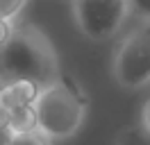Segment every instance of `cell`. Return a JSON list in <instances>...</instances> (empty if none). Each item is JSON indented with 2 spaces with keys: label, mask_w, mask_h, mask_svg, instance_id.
Listing matches in <instances>:
<instances>
[{
  "label": "cell",
  "mask_w": 150,
  "mask_h": 145,
  "mask_svg": "<svg viewBox=\"0 0 150 145\" xmlns=\"http://www.w3.org/2000/svg\"><path fill=\"white\" fill-rule=\"evenodd\" d=\"M14 80H37L41 86L57 80L55 52L34 27L14 30L11 39L0 45V84Z\"/></svg>",
  "instance_id": "obj_1"
},
{
  "label": "cell",
  "mask_w": 150,
  "mask_h": 145,
  "mask_svg": "<svg viewBox=\"0 0 150 145\" xmlns=\"http://www.w3.org/2000/svg\"><path fill=\"white\" fill-rule=\"evenodd\" d=\"M39 129L50 138H68L73 136L86 111V100L71 80H55L43 86L37 100Z\"/></svg>",
  "instance_id": "obj_2"
},
{
  "label": "cell",
  "mask_w": 150,
  "mask_h": 145,
  "mask_svg": "<svg viewBox=\"0 0 150 145\" xmlns=\"http://www.w3.org/2000/svg\"><path fill=\"white\" fill-rule=\"evenodd\" d=\"M114 75L125 89H139L150 82V20L127 34L121 43L114 61Z\"/></svg>",
  "instance_id": "obj_3"
},
{
  "label": "cell",
  "mask_w": 150,
  "mask_h": 145,
  "mask_svg": "<svg viewBox=\"0 0 150 145\" xmlns=\"http://www.w3.org/2000/svg\"><path fill=\"white\" fill-rule=\"evenodd\" d=\"M130 14L127 0H75V16L89 39L114 34Z\"/></svg>",
  "instance_id": "obj_4"
},
{
  "label": "cell",
  "mask_w": 150,
  "mask_h": 145,
  "mask_svg": "<svg viewBox=\"0 0 150 145\" xmlns=\"http://www.w3.org/2000/svg\"><path fill=\"white\" fill-rule=\"evenodd\" d=\"M43 86L37 80H14L0 86V107L16 111L28 104H37Z\"/></svg>",
  "instance_id": "obj_5"
},
{
  "label": "cell",
  "mask_w": 150,
  "mask_h": 145,
  "mask_svg": "<svg viewBox=\"0 0 150 145\" xmlns=\"http://www.w3.org/2000/svg\"><path fill=\"white\" fill-rule=\"evenodd\" d=\"M11 127L16 134H25V132H37L39 129V111L37 104H28L16 111H11Z\"/></svg>",
  "instance_id": "obj_6"
},
{
  "label": "cell",
  "mask_w": 150,
  "mask_h": 145,
  "mask_svg": "<svg viewBox=\"0 0 150 145\" xmlns=\"http://www.w3.org/2000/svg\"><path fill=\"white\" fill-rule=\"evenodd\" d=\"M116 145H150V132L146 127H127L118 136Z\"/></svg>",
  "instance_id": "obj_7"
},
{
  "label": "cell",
  "mask_w": 150,
  "mask_h": 145,
  "mask_svg": "<svg viewBox=\"0 0 150 145\" xmlns=\"http://www.w3.org/2000/svg\"><path fill=\"white\" fill-rule=\"evenodd\" d=\"M11 145H50V136H46L41 129L37 132H25V134H16Z\"/></svg>",
  "instance_id": "obj_8"
},
{
  "label": "cell",
  "mask_w": 150,
  "mask_h": 145,
  "mask_svg": "<svg viewBox=\"0 0 150 145\" xmlns=\"http://www.w3.org/2000/svg\"><path fill=\"white\" fill-rule=\"evenodd\" d=\"M25 5V0H0V18L16 16Z\"/></svg>",
  "instance_id": "obj_9"
},
{
  "label": "cell",
  "mask_w": 150,
  "mask_h": 145,
  "mask_svg": "<svg viewBox=\"0 0 150 145\" xmlns=\"http://www.w3.org/2000/svg\"><path fill=\"white\" fill-rule=\"evenodd\" d=\"M127 2H130L132 14H137V16L150 20V0H127Z\"/></svg>",
  "instance_id": "obj_10"
},
{
  "label": "cell",
  "mask_w": 150,
  "mask_h": 145,
  "mask_svg": "<svg viewBox=\"0 0 150 145\" xmlns=\"http://www.w3.org/2000/svg\"><path fill=\"white\" fill-rule=\"evenodd\" d=\"M14 34V27H11L9 18H0V45H5Z\"/></svg>",
  "instance_id": "obj_11"
},
{
  "label": "cell",
  "mask_w": 150,
  "mask_h": 145,
  "mask_svg": "<svg viewBox=\"0 0 150 145\" xmlns=\"http://www.w3.org/2000/svg\"><path fill=\"white\" fill-rule=\"evenodd\" d=\"M14 136H16V132L11 125H0V145H11Z\"/></svg>",
  "instance_id": "obj_12"
},
{
  "label": "cell",
  "mask_w": 150,
  "mask_h": 145,
  "mask_svg": "<svg viewBox=\"0 0 150 145\" xmlns=\"http://www.w3.org/2000/svg\"><path fill=\"white\" fill-rule=\"evenodd\" d=\"M141 125L150 132V100L143 104V116H141Z\"/></svg>",
  "instance_id": "obj_13"
}]
</instances>
